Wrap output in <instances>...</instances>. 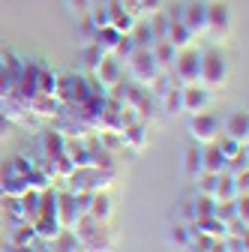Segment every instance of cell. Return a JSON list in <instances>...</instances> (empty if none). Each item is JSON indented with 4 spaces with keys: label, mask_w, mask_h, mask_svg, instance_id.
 Wrapping results in <instances>:
<instances>
[{
    "label": "cell",
    "mask_w": 249,
    "mask_h": 252,
    "mask_svg": "<svg viewBox=\"0 0 249 252\" xmlns=\"http://www.w3.org/2000/svg\"><path fill=\"white\" fill-rule=\"evenodd\" d=\"M102 54H105V51H102L96 42H84V45H81V60H84V66H87L90 72H93V66L102 60Z\"/></svg>",
    "instance_id": "cell-22"
},
{
    "label": "cell",
    "mask_w": 249,
    "mask_h": 252,
    "mask_svg": "<svg viewBox=\"0 0 249 252\" xmlns=\"http://www.w3.org/2000/svg\"><path fill=\"white\" fill-rule=\"evenodd\" d=\"M42 150L48 159H54V156L63 153V135L60 132H42Z\"/></svg>",
    "instance_id": "cell-20"
},
{
    "label": "cell",
    "mask_w": 249,
    "mask_h": 252,
    "mask_svg": "<svg viewBox=\"0 0 249 252\" xmlns=\"http://www.w3.org/2000/svg\"><path fill=\"white\" fill-rule=\"evenodd\" d=\"M225 81H228V60H225V54L216 48V45L204 48L201 51V75H198V84L207 87V90H219Z\"/></svg>",
    "instance_id": "cell-1"
},
{
    "label": "cell",
    "mask_w": 249,
    "mask_h": 252,
    "mask_svg": "<svg viewBox=\"0 0 249 252\" xmlns=\"http://www.w3.org/2000/svg\"><path fill=\"white\" fill-rule=\"evenodd\" d=\"M129 39L135 42V48H153V33L147 27V18H135V24L129 30Z\"/></svg>",
    "instance_id": "cell-16"
},
{
    "label": "cell",
    "mask_w": 249,
    "mask_h": 252,
    "mask_svg": "<svg viewBox=\"0 0 249 252\" xmlns=\"http://www.w3.org/2000/svg\"><path fill=\"white\" fill-rule=\"evenodd\" d=\"M207 30L216 39H225L231 33V12L222 0H207Z\"/></svg>",
    "instance_id": "cell-7"
},
{
    "label": "cell",
    "mask_w": 249,
    "mask_h": 252,
    "mask_svg": "<svg viewBox=\"0 0 249 252\" xmlns=\"http://www.w3.org/2000/svg\"><path fill=\"white\" fill-rule=\"evenodd\" d=\"M9 132H12V120L6 114H0V138H6Z\"/></svg>",
    "instance_id": "cell-27"
},
{
    "label": "cell",
    "mask_w": 249,
    "mask_h": 252,
    "mask_svg": "<svg viewBox=\"0 0 249 252\" xmlns=\"http://www.w3.org/2000/svg\"><path fill=\"white\" fill-rule=\"evenodd\" d=\"M171 246H177V249H189V243H192V234H189V225L186 222H180V225H171L168 228V237H165Z\"/></svg>",
    "instance_id": "cell-19"
},
{
    "label": "cell",
    "mask_w": 249,
    "mask_h": 252,
    "mask_svg": "<svg viewBox=\"0 0 249 252\" xmlns=\"http://www.w3.org/2000/svg\"><path fill=\"white\" fill-rule=\"evenodd\" d=\"M192 252H204V249H198V246H195V249H192Z\"/></svg>",
    "instance_id": "cell-29"
},
{
    "label": "cell",
    "mask_w": 249,
    "mask_h": 252,
    "mask_svg": "<svg viewBox=\"0 0 249 252\" xmlns=\"http://www.w3.org/2000/svg\"><path fill=\"white\" fill-rule=\"evenodd\" d=\"M180 216H183V222L189 225V222H195L198 219V210H195V201H186L183 207H180Z\"/></svg>",
    "instance_id": "cell-26"
},
{
    "label": "cell",
    "mask_w": 249,
    "mask_h": 252,
    "mask_svg": "<svg viewBox=\"0 0 249 252\" xmlns=\"http://www.w3.org/2000/svg\"><path fill=\"white\" fill-rule=\"evenodd\" d=\"M87 93H90V84L81 78V75H60L57 78V90H54V96L57 99H63V102H84L87 99Z\"/></svg>",
    "instance_id": "cell-6"
},
{
    "label": "cell",
    "mask_w": 249,
    "mask_h": 252,
    "mask_svg": "<svg viewBox=\"0 0 249 252\" xmlns=\"http://www.w3.org/2000/svg\"><path fill=\"white\" fill-rule=\"evenodd\" d=\"M183 171L189 174V177H198L201 174V144L186 147V153H183Z\"/></svg>",
    "instance_id": "cell-17"
},
{
    "label": "cell",
    "mask_w": 249,
    "mask_h": 252,
    "mask_svg": "<svg viewBox=\"0 0 249 252\" xmlns=\"http://www.w3.org/2000/svg\"><path fill=\"white\" fill-rule=\"evenodd\" d=\"M63 3H66V9L75 15V21L84 18V15L90 12V0H63Z\"/></svg>",
    "instance_id": "cell-24"
},
{
    "label": "cell",
    "mask_w": 249,
    "mask_h": 252,
    "mask_svg": "<svg viewBox=\"0 0 249 252\" xmlns=\"http://www.w3.org/2000/svg\"><path fill=\"white\" fill-rule=\"evenodd\" d=\"M159 105L165 114H183V87L180 84H168L162 93H159Z\"/></svg>",
    "instance_id": "cell-13"
},
{
    "label": "cell",
    "mask_w": 249,
    "mask_h": 252,
    "mask_svg": "<svg viewBox=\"0 0 249 252\" xmlns=\"http://www.w3.org/2000/svg\"><path fill=\"white\" fill-rule=\"evenodd\" d=\"M69 252H90V249H84V246H72Z\"/></svg>",
    "instance_id": "cell-28"
},
{
    "label": "cell",
    "mask_w": 249,
    "mask_h": 252,
    "mask_svg": "<svg viewBox=\"0 0 249 252\" xmlns=\"http://www.w3.org/2000/svg\"><path fill=\"white\" fill-rule=\"evenodd\" d=\"M174 78L180 87L186 84H198V75H201V48H183L177 51V60H174V66H171Z\"/></svg>",
    "instance_id": "cell-3"
},
{
    "label": "cell",
    "mask_w": 249,
    "mask_h": 252,
    "mask_svg": "<svg viewBox=\"0 0 249 252\" xmlns=\"http://www.w3.org/2000/svg\"><path fill=\"white\" fill-rule=\"evenodd\" d=\"M165 39L177 48V51H183V48H189L192 45V33H189V30H186L180 21H168V30H165Z\"/></svg>",
    "instance_id": "cell-15"
},
{
    "label": "cell",
    "mask_w": 249,
    "mask_h": 252,
    "mask_svg": "<svg viewBox=\"0 0 249 252\" xmlns=\"http://www.w3.org/2000/svg\"><path fill=\"white\" fill-rule=\"evenodd\" d=\"M99 147L108 153H117V150H123V135L117 129H105V132H99Z\"/></svg>",
    "instance_id": "cell-23"
},
{
    "label": "cell",
    "mask_w": 249,
    "mask_h": 252,
    "mask_svg": "<svg viewBox=\"0 0 249 252\" xmlns=\"http://www.w3.org/2000/svg\"><path fill=\"white\" fill-rule=\"evenodd\" d=\"M180 24L189 30L192 36L207 33V0H183Z\"/></svg>",
    "instance_id": "cell-5"
},
{
    "label": "cell",
    "mask_w": 249,
    "mask_h": 252,
    "mask_svg": "<svg viewBox=\"0 0 249 252\" xmlns=\"http://www.w3.org/2000/svg\"><path fill=\"white\" fill-rule=\"evenodd\" d=\"M153 60H156V66H159V72H171V66H174V60H177V48L168 42V39H159V42H153Z\"/></svg>",
    "instance_id": "cell-12"
},
{
    "label": "cell",
    "mask_w": 249,
    "mask_h": 252,
    "mask_svg": "<svg viewBox=\"0 0 249 252\" xmlns=\"http://www.w3.org/2000/svg\"><path fill=\"white\" fill-rule=\"evenodd\" d=\"M186 132L192 135L195 144L204 147V144H210V141L219 138V132H222V120L216 117V114H210V111L189 114V120H186Z\"/></svg>",
    "instance_id": "cell-2"
},
{
    "label": "cell",
    "mask_w": 249,
    "mask_h": 252,
    "mask_svg": "<svg viewBox=\"0 0 249 252\" xmlns=\"http://www.w3.org/2000/svg\"><path fill=\"white\" fill-rule=\"evenodd\" d=\"M93 78H96V84H99L102 90L120 84V81H123V66H120V60H117L114 54H102V60L93 66Z\"/></svg>",
    "instance_id": "cell-9"
},
{
    "label": "cell",
    "mask_w": 249,
    "mask_h": 252,
    "mask_svg": "<svg viewBox=\"0 0 249 252\" xmlns=\"http://www.w3.org/2000/svg\"><path fill=\"white\" fill-rule=\"evenodd\" d=\"M126 66H129V75L135 84L147 87L153 78L159 75V66H156V60H153V51L150 48H135L129 57H126Z\"/></svg>",
    "instance_id": "cell-4"
},
{
    "label": "cell",
    "mask_w": 249,
    "mask_h": 252,
    "mask_svg": "<svg viewBox=\"0 0 249 252\" xmlns=\"http://www.w3.org/2000/svg\"><path fill=\"white\" fill-rule=\"evenodd\" d=\"M147 27H150V33H153V42H159V39H165L168 18L162 12H153V15H147Z\"/></svg>",
    "instance_id": "cell-21"
},
{
    "label": "cell",
    "mask_w": 249,
    "mask_h": 252,
    "mask_svg": "<svg viewBox=\"0 0 249 252\" xmlns=\"http://www.w3.org/2000/svg\"><path fill=\"white\" fill-rule=\"evenodd\" d=\"M54 90H57V75L42 66L39 63V75H36V93H42V96H54Z\"/></svg>",
    "instance_id": "cell-18"
},
{
    "label": "cell",
    "mask_w": 249,
    "mask_h": 252,
    "mask_svg": "<svg viewBox=\"0 0 249 252\" xmlns=\"http://www.w3.org/2000/svg\"><path fill=\"white\" fill-rule=\"evenodd\" d=\"M201 171L204 174H222L225 171V153L216 147L213 141L201 147Z\"/></svg>",
    "instance_id": "cell-11"
},
{
    "label": "cell",
    "mask_w": 249,
    "mask_h": 252,
    "mask_svg": "<svg viewBox=\"0 0 249 252\" xmlns=\"http://www.w3.org/2000/svg\"><path fill=\"white\" fill-rule=\"evenodd\" d=\"M210 105H213V90L201 84L183 87V114H201V111H210Z\"/></svg>",
    "instance_id": "cell-8"
},
{
    "label": "cell",
    "mask_w": 249,
    "mask_h": 252,
    "mask_svg": "<svg viewBox=\"0 0 249 252\" xmlns=\"http://www.w3.org/2000/svg\"><path fill=\"white\" fill-rule=\"evenodd\" d=\"M120 39H123V33H120V30H114L111 24L96 27V33H93V42H96L105 54H114V51H117V45H120Z\"/></svg>",
    "instance_id": "cell-14"
},
{
    "label": "cell",
    "mask_w": 249,
    "mask_h": 252,
    "mask_svg": "<svg viewBox=\"0 0 249 252\" xmlns=\"http://www.w3.org/2000/svg\"><path fill=\"white\" fill-rule=\"evenodd\" d=\"M165 0H138V15H153V12H162Z\"/></svg>",
    "instance_id": "cell-25"
},
{
    "label": "cell",
    "mask_w": 249,
    "mask_h": 252,
    "mask_svg": "<svg viewBox=\"0 0 249 252\" xmlns=\"http://www.w3.org/2000/svg\"><path fill=\"white\" fill-rule=\"evenodd\" d=\"M222 135L246 144V135H249V117H246V111H234V114H228L222 120Z\"/></svg>",
    "instance_id": "cell-10"
}]
</instances>
